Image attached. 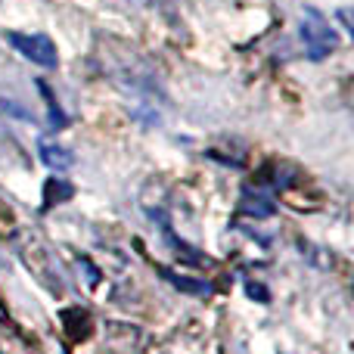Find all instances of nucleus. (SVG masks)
<instances>
[{
  "label": "nucleus",
  "instance_id": "423d86ee",
  "mask_svg": "<svg viewBox=\"0 0 354 354\" xmlns=\"http://www.w3.org/2000/svg\"><path fill=\"white\" fill-rule=\"evenodd\" d=\"M162 277H165L174 289H180V292H189V295H208L212 292V286H208L205 280H189V277H180V274H174V270H168V268H162Z\"/></svg>",
  "mask_w": 354,
  "mask_h": 354
},
{
  "label": "nucleus",
  "instance_id": "f03ea898",
  "mask_svg": "<svg viewBox=\"0 0 354 354\" xmlns=\"http://www.w3.org/2000/svg\"><path fill=\"white\" fill-rule=\"evenodd\" d=\"M10 44L25 56V59H31L35 66H41V68H56V62H59L56 44L50 41L47 35H19V31H12Z\"/></svg>",
  "mask_w": 354,
  "mask_h": 354
},
{
  "label": "nucleus",
  "instance_id": "6e6552de",
  "mask_svg": "<svg viewBox=\"0 0 354 354\" xmlns=\"http://www.w3.org/2000/svg\"><path fill=\"white\" fill-rule=\"evenodd\" d=\"M37 87H41L44 100H47V106H50V124H53V128H66V115L59 112V106H56V100H53V93H50V87L44 84V81H37Z\"/></svg>",
  "mask_w": 354,
  "mask_h": 354
},
{
  "label": "nucleus",
  "instance_id": "7ed1b4c3",
  "mask_svg": "<svg viewBox=\"0 0 354 354\" xmlns=\"http://www.w3.org/2000/svg\"><path fill=\"white\" fill-rule=\"evenodd\" d=\"M59 320H62V330H66V336L72 339V342H84V339H91L93 320L84 308H66V311L59 314Z\"/></svg>",
  "mask_w": 354,
  "mask_h": 354
},
{
  "label": "nucleus",
  "instance_id": "20e7f679",
  "mask_svg": "<svg viewBox=\"0 0 354 354\" xmlns=\"http://www.w3.org/2000/svg\"><path fill=\"white\" fill-rule=\"evenodd\" d=\"M37 153H41L44 165H47V168H53V171H66V168H72V153H68L66 147H59V143L41 140V147H37Z\"/></svg>",
  "mask_w": 354,
  "mask_h": 354
},
{
  "label": "nucleus",
  "instance_id": "39448f33",
  "mask_svg": "<svg viewBox=\"0 0 354 354\" xmlns=\"http://www.w3.org/2000/svg\"><path fill=\"white\" fill-rule=\"evenodd\" d=\"M75 196V187L66 180H59V177H50L47 183H44V212H50L53 205H62V202H68Z\"/></svg>",
  "mask_w": 354,
  "mask_h": 354
},
{
  "label": "nucleus",
  "instance_id": "f257e3e1",
  "mask_svg": "<svg viewBox=\"0 0 354 354\" xmlns=\"http://www.w3.org/2000/svg\"><path fill=\"white\" fill-rule=\"evenodd\" d=\"M299 28H301V44H305V53L311 56L314 62L326 59V56L336 50V44H339L336 31H333V25L324 19V12H317L314 6H305Z\"/></svg>",
  "mask_w": 354,
  "mask_h": 354
},
{
  "label": "nucleus",
  "instance_id": "1a4fd4ad",
  "mask_svg": "<svg viewBox=\"0 0 354 354\" xmlns=\"http://www.w3.org/2000/svg\"><path fill=\"white\" fill-rule=\"evenodd\" d=\"M245 292H249V299H258V301H270L268 289H264L261 283H249V286H245Z\"/></svg>",
  "mask_w": 354,
  "mask_h": 354
},
{
  "label": "nucleus",
  "instance_id": "0eeeda50",
  "mask_svg": "<svg viewBox=\"0 0 354 354\" xmlns=\"http://www.w3.org/2000/svg\"><path fill=\"white\" fill-rule=\"evenodd\" d=\"M239 208H243L245 214H255V218H270V214H274V202L264 193H245Z\"/></svg>",
  "mask_w": 354,
  "mask_h": 354
}]
</instances>
